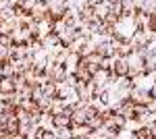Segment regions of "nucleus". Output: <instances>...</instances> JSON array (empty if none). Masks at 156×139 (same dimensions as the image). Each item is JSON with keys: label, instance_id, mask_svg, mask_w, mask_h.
<instances>
[{"label": "nucleus", "instance_id": "1", "mask_svg": "<svg viewBox=\"0 0 156 139\" xmlns=\"http://www.w3.org/2000/svg\"><path fill=\"white\" fill-rule=\"evenodd\" d=\"M129 100H131L133 104H148L152 100V96H150V89L148 87H144V85H133L131 89H129Z\"/></svg>", "mask_w": 156, "mask_h": 139}, {"label": "nucleus", "instance_id": "2", "mask_svg": "<svg viewBox=\"0 0 156 139\" xmlns=\"http://www.w3.org/2000/svg\"><path fill=\"white\" fill-rule=\"evenodd\" d=\"M127 60H129V73H127L129 77H133V75H144V56L142 54L133 52Z\"/></svg>", "mask_w": 156, "mask_h": 139}, {"label": "nucleus", "instance_id": "3", "mask_svg": "<svg viewBox=\"0 0 156 139\" xmlns=\"http://www.w3.org/2000/svg\"><path fill=\"white\" fill-rule=\"evenodd\" d=\"M96 52L102 58H115V50H112V44L108 37H98L96 40Z\"/></svg>", "mask_w": 156, "mask_h": 139}, {"label": "nucleus", "instance_id": "4", "mask_svg": "<svg viewBox=\"0 0 156 139\" xmlns=\"http://www.w3.org/2000/svg\"><path fill=\"white\" fill-rule=\"evenodd\" d=\"M112 75L115 77H125L127 73H129V60L127 58H112Z\"/></svg>", "mask_w": 156, "mask_h": 139}, {"label": "nucleus", "instance_id": "5", "mask_svg": "<svg viewBox=\"0 0 156 139\" xmlns=\"http://www.w3.org/2000/svg\"><path fill=\"white\" fill-rule=\"evenodd\" d=\"M131 54H133L131 37H129V40H125V42H121L119 46L115 48V56H117V58H129Z\"/></svg>", "mask_w": 156, "mask_h": 139}, {"label": "nucleus", "instance_id": "6", "mask_svg": "<svg viewBox=\"0 0 156 139\" xmlns=\"http://www.w3.org/2000/svg\"><path fill=\"white\" fill-rule=\"evenodd\" d=\"M92 131H94V129L90 127L87 123L77 125V127L73 129V139H90V137H92Z\"/></svg>", "mask_w": 156, "mask_h": 139}, {"label": "nucleus", "instance_id": "7", "mask_svg": "<svg viewBox=\"0 0 156 139\" xmlns=\"http://www.w3.org/2000/svg\"><path fill=\"white\" fill-rule=\"evenodd\" d=\"M42 44H44V50H52L54 46H58L60 44V37H58V33H54V31H50V33H46V35H42Z\"/></svg>", "mask_w": 156, "mask_h": 139}, {"label": "nucleus", "instance_id": "8", "mask_svg": "<svg viewBox=\"0 0 156 139\" xmlns=\"http://www.w3.org/2000/svg\"><path fill=\"white\" fill-rule=\"evenodd\" d=\"M69 123H71V114H65V112H60V114H52V129L69 127Z\"/></svg>", "mask_w": 156, "mask_h": 139}, {"label": "nucleus", "instance_id": "9", "mask_svg": "<svg viewBox=\"0 0 156 139\" xmlns=\"http://www.w3.org/2000/svg\"><path fill=\"white\" fill-rule=\"evenodd\" d=\"M15 92V81L12 77H0V93H12Z\"/></svg>", "mask_w": 156, "mask_h": 139}, {"label": "nucleus", "instance_id": "10", "mask_svg": "<svg viewBox=\"0 0 156 139\" xmlns=\"http://www.w3.org/2000/svg\"><path fill=\"white\" fill-rule=\"evenodd\" d=\"M112 125H115V129H121V131H127V125H129V120L125 118L123 114H119V112H115L112 114Z\"/></svg>", "mask_w": 156, "mask_h": 139}, {"label": "nucleus", "instance_id": "11", "mask_svg": "<svg viewBox=\"0 0 156 139\" xmlns=\"http://www.w3.org/2000/svg\"><path fill=\"white\" fill-rule=\"evenodd\" d=\"M42 89H44V96H48V98H54V96H56V92H58V83L46 81L44 85H42Z\"/></svg>", "mask_w": 156, "mask_h": 139}, {"label": "nucleus", "instance_id": "12", "mask_svg": "<svg viewBox=\"0 0 156 139\" xmlns=\"http://www.w3.org/2000/svg\"><path fill=\"white\" fill-rule=\"evenodd\" d=\"M4 125H6V131L9 133H15V131H19V118L15 114H9L6 120H4Z\"/></svg>", "mask_w": 156, "mask_h": 139}, {"label": "nucleus", "instance_id": "13", "mask_svg": "<svg viewBox=\"0 0 156 139\" xmlns=\"http://www.w3.org/2000/svg\"><path fill=\"white\" fill-rule=\"evenodd\" d=\"M106 12H108V2H100V4L94 6V15H96L98 21H102V19L106 17Z\"/></svg>", "mask_w": 156, "mask_h": 139}, {"label": "nucleus", "instance_id": "14", "mask_svg": "<svg viewBox=\"0 0 156 139\" xmlns=\"http://www.w3.org/2000/svg\"><path fill=\"white\" fill-rule=\"evenodd\" d=\"M50 106H52V98H48V96H42V98L37 100V108H40L42 114H44V112H50Z\"/></svg>", "mask_w": 156, "mask_h": 139}, {"label": "nucleus", "instance_id": "15", "mask_svg": "<svg viewBox=\"0 0 156 139\" xmlns=\"http://www.w3.org/2000/svg\"><path fill=\"white\" fill-rule=\"evenodd\" d=\"M54 133H56V139H73V131L69 127L54 129Z\"/></svg>", "mask_w": 156, "mask_h": 139}, {"label": "nucleus", "instance_id": "16", "mask_svg": "<svg viewBox=\"0 0 156 139\" xmlns=\"http://www.w3.org/2000/svg\"><path fill=\"white\" fill-rule=\"evenodd\" d=\"M102 21H104V23H108V25H115V27H117V25L121 23V15H117V12H110V11H108V12H106V17H104Z\"/></svg>", "mask_w": 156, "mask_h": 139}, {"label": "nucleus", "instance_id": "17", "mask_svg": "<svg viewBox=\"0 0 156 139\" xmlns=\"http://www.w3.org/2000/svg\"><path fill=\"white\" fill-rule=\"evenodd\" d=\"M140 11L144 12V15H154L156 12V0H146L144 6H142Z\"/></svg>", "mask_w": 156, "mask_h": 139}, {"label": "nucleus", "instance_id": "18", "mask_svg": "<svg viewBox=\"0 0 156 139\" xmlns=\"http://www.w3.org/2000/svg\"><path fill=\"white\" fill-rule=\"evenodd\" d=\"M12 81H15V89H17V92H21L25 85H27L25 77H23V75H19V73H15V75H12Z\"/></svg>", "mask_w": 156, "mask_h": 139}, {"label": "nucleus", "instance_id": "19", "mask_svg": "<svg viewBox=\"0 0 156 139\" xmlns=\"http://www.w3.org/2000/svg\"><path fill=\"white\" fill-rule=\"evenodd\" d=\"M27 118H29V123H31V125H40V123H42V112H40V108L31 110V112L27 114Z\"/></svg>", "mask_w": 156, "mask_h": 139}, {"label": "nucleus", "instance_id": "20", "mask_svg": "<svg viewBox=\"0 0 156 139\" xmlns=\"http://www.w3.org/2000/svg\"><path fill=\"white\" fill-rule=\"evenodd\" d=\"M85 123H87V125H90V127L94 129V131H96V129H102V118H100V114L92 116V118H87V120H85Z\"/></svg>", "mask_w": 156, "mask_h": 139}, {"label": "nucleus", "instance_id": "21", "mask_svg": "<svg viewBox=\"0 0 156 139\" xmlns=\"http://www.w3.org/2000/svg\"><path fill=\"white\" fill-rule=\"evenodd\" d=\"M0 44H2V46H6V48H11L12 44H15V40H12L11 33H0Z\"/></svg>", "mask_w": 156, "mask_h": 139}, {"label": "nucleus", "instance_id": "22", "mask_svg": "<svg viewBox=\"0 0 156 139\" xmlns=\"http://www.w3.org/2000/svg\"><path fill=\"white\" fill-rule=\"evenodd\" d=\"M42 96H44V89H42V85H34V87H31V100H36V102H37Z\"/></svg>", "mask_w": 156, "mask_h": 139}, {"label": "nucleus", "instance_id": "23", "mask_svg": "<svg viewBox=\"0 0 156 139\" xmlns=\"http://www.w3.org/2000/svg\"><path fill=\"white\" fill-rule=\"evenodd\" d=\"M34 2L36 0H21V9H23V12H31V9H34Z\"/></svg>", "mask_w": 156, "mask_h": 139}, {"label": "nucleus", "instance_id": "24", "mask_svg": "<svg viewBox=\"0 0 156 139\" xmlns=\"http://www.w3.org/2000/svg\"><path fill=\"white\" fill-rule=\"evenodd\" d=\"M146 110H148V114H152V116L156 114V98H152V100L146 104Z\"/></svg>", "mask_w": 156, "mask_h": 139}, {"label": "nucleus", "instance_id": "25", "mask_svg": "<svg viewBox=\"0 0 156 139\" xmlns=\"http://www.w3.org/2000/svg\"><path fill=\"white\" fill-rule=\"evenodd\" d=\"M65 81L69 83V85H71V87H75V85H77V81H79V79H77V77H75V73H73V71H69V75H67V79H65Z\"/></svg>", "mask_w": 156, "mask_h": 139}, {"label": "nucleus", "instance_id": "26", "mask_svg": "<svg viewBox=\"0 0 156 139\" xmlns=\"http://www.w3.org/2000/svg\"><path fill=\"white\" fill-rule=\"evenodd\" d=\"M0 60H11V56H9V48L2 46V44H0Z\"/></svg>", "mask_w": 156, "mask_h": 139}, {"label": "nucleus", "instance_id": "27", "mask_svg": "<svg viewBox=\"0 0 156 139\" xmlns=\"http://www.w3.org/2000/svg\"><path fill=\"white\" fill-rule=\"evenodd\" d=\"M100 67H102V69H112V58H102V62H100Z\"/></svg>", "mask_w": 156, "mask_h": 139}, {"label": "nucleus", "instance_id": "28", "mask_svg": "<svg viewBox=\"0 0 156 139\" xmlns=\"http://www.w3.org/2000/svg\"><path fill=\"white\" fill-rule=\"evenodd\" d=\"M131 2H133V9H135V11H140V9L144 6V2H146V0H131Z\"/></svg>", "mask_w": 156, "mask_h": 139}, {"label": "nucleus", "instance_id": "29", "mask_svg": "<svg viewBox=\"0 0 156 139\" xmlns=\"http://www.w3.org/2000/svg\"><path fill=\"white\" fill-rule=\"evenodd\" d=\"M81 2H83L85 6H92V9H94L96 4H100V0H81Z\"/></svg>", "mask_w": 156, "mask_h": 139}, {"label": "nucleus", "instance_id": "30", "mask_svg": "<svg viewBox=\"0 0 156 139\" xmlns=\"http://www.w3.org/2000/svg\"><path fill=\"white\" fill-rule=\"evenodd\" d=\"M98 67H100V64H92V62H87V71H90L92 75H94V73L98 71Z\"/></svg>", "mask_w": 156, "mask_h": 139}, {"label": "nucleus", "instance_id": "31", "mask_svg": "<svg viewBox=\"0 0 156 139\" xmlns=\"http://www.w3.org/2000/svg\"><path fill=\"white\" fill-rule=\"evenodd\" d=\"M148 89H150V96H152V98H156V83L154 81L150 83V87H148Z\"/></svg>", "mask_w": 156, "mask_h": 139}, {"label": "nucleus", "instance_id": "32", "mask_svg": "<svg viewBox=\"0 0 156 139\" xmlns=\"http://www.w3.org/2000/svg\"><path fill=\"white\" fill-rule=\"evenodd\" d=\"M121 2H123V0H121Z\"/></svg>", "mask_w": 156, "mask_h": 139}]
</instances>
